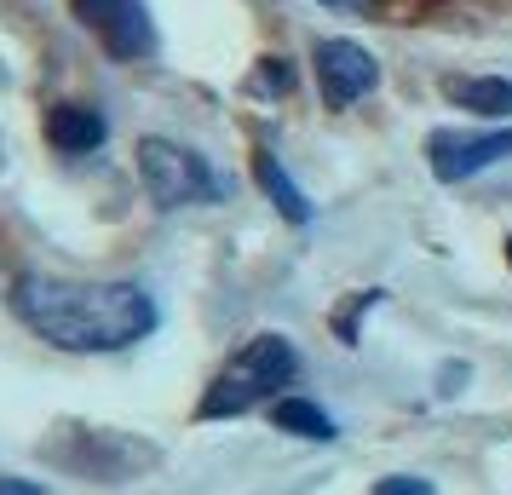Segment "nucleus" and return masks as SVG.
<instances>
[{"label": "nucleus", "mask_w": 512, "mask_h": 495, "mask_svg": "<svg viewBox=\"0 0 512 495\" xmlns=\"http://www.w3.org/2000/svg\"><path fill=\"white\" fill-rule=\"evenodd\" d=\"M12 306L64 352H121L156 329V300L133 283H64L29 271L12 283Z\"/></svg>", "instance_id": "f257e3e1"}, {"label": "nucleus", "mask_w": 512, "mask_h": 495, "mask_svg": "<svg viewBox=\"0 0 512 495\" xmlns=\"http://www.w3.org/2000/svg\"><path fill=\"white\" fill-rule=\"evenodd\" d=\"M294 369H300V357H294V346L282 340V334H254L242 352L213 375L208 398H202V421H219V415H242V409H254V403H265L277 386H288L294 380Z\"/></svg>", "instance_id": "f03ea898"}, {"label": "nucleus", "mask_w": 512, "mask_h": 495, "mask_svg": "<svg viewBox=\"0 0 512 495\" xmlns=\"http://www.w3.org/2000/svg\"><path fill=\"white\" fill-rule=\"evenodd\" d=\"M139 179L156 208H190V202H213L219 196L213 167L173 139H139Z\"/></svg>", "instance_id": "7ed1b4c3"}, {"label": "nucleus", "mask_w": 512, "mask_h": 495, "mask_svg": "<svg viewBox=\"0 0 512 495\" xmlns=\"http://www.w3.org/2000/svg\"><path fill=\"white\" fill-rule=\"evenodd\" d=\"M311 64H317V81H323V104H328V110L357 104V98L374 93V81H380L374 52L357 47V41H340V35H334V41H317Z\"/></svg>", "instance_id": "20e7f679"}, {"label": "nucleus", "mask_w": 512, "mask_h": 495, "mask_svg": "<svg viewBox=\"0 0 512 495\" xmlns=\"http://www.w3.org/2000/svg\"><path fill=\"white\" fill-rule=\"evenodd\" d=\"M75 12L116 58H150L156 52V29H150L144 0H75Z\"/></svg>", "instance_id": "39448f33"}, {"label": "nucleus", "mask_w": 512, "mask_h": 495, "mask_svg": "<svg viewBox=\"0 0 512 495\" xmlns=\"http://www.w3.org/2000/svg\"><path fill=\"white\" fill-rule=\"evenodd\" d=\"M432 150V173H438L443 185H461L472 173H484L489 162H507L512 156V127H495V133H432L426 139Z\"/></svg>", "instance_id": "423d86ee"}, {"label": "nucleus", "mask_w": 512, "mask_h": 495, "mask_svg": "<svg viewBox=\"0 0 512 495\" xmlns=\"http://www.w3.org/2000/svg\"><path fill=\"white\" fill-rule=\"evenodd\" d=\"M47 144L64 150V156H87V150L104 144V116L87 110V104H58L47 116Z\"/></svg>", "instance_id": "0eeeda50"}, {"label": "nucleus", "mask_w": 512, "mask_h": 495, "mask_svg": "<svg viewBox=\"0 0 512 495\" xmlns=\"http://www.w3.org/2000/svg\"><path fill=\"white\" fill-rule=\"evenodd\" d=\"M443 93L472 116H495V121L512 116V81H501V75H449Z\"/></svg>", "instance_id": "6e6552de"}, {"label": "nucleus", "mask_w": 512, "mask_h": 495, "mask_svg": "<svg viewBox=\"0 0 512 495\" xmlns=\"http://www.w3.org/2000/svg\"><path fill=\"white\" fill-rule=\"evenodd\" d=\"M254 173H259V190L277 202V213L288 219V225H305V219H311V202H305V190L288 179V167H282L271 150H259V156H254Z\"/></svg>", "instance_id": "1a4fd4ad"}, {"label": "nucleus", "mask_w": 512, "mask_h": 495, "mask_svg": "<svg viewBox=\"0 0 512 495\" xmlns=\"http://www.w3.org/2000/svg\"><path fill=\"white\" fill-rule=\"evenodd\" d=\"M271 421H277L282 432H294V438H317V444L334 438V421H328L317 403H305V398H277L271 403Z\"/></svg>", "instance_id": "9d476101"}, {"label": "nucleus", "mask_w": 512, "mask_h": 495, "mask_svg": "<svg viewBox=\"0 0 512 495\" xmlns=\"http://www.w3.org/2000/svg\"><path fill=\"white\" fill-rule=\"evenodd\" d=\"M369 495H438L426 478H409V472H392V478H380Z\"/></svg>", "instance_id": "9b49d317"}, {"label": "nucleus", "mask_w": 512, "mask_h": 495, "mask_svg": "<svg viewBox=\"0 0 512 495\" xmlns=\"http://www.w3.org/2000/svg\"><path fill=\"white\" fill-rule=\"evenodd\" d=\"M0 495H47L35 478H0Z\"/></svg>", "instance_id": "f8f14e48"}, {"label": "nucleus", "mask_w": 512, "mask_h": 495, "mask_svg": "<svg viewBox=\"0 0 512 495\" xmlns=\"http://www.w3.org/2000/svg\"><path fill=\"white\" fill-rule=\"evenodd\" d=\"M507 265H512V236H507Z\"/></svg>", "instance_id": "ddd939ff"}, {"label": "nucleus", "mask_w": 512, "mask_h": 495, "mask_svg": "<svg viewBox=\"0 0 512 495\" xmlns=\"http://www.w3.org/2000/svg\"><path fill=\"white\" fill-rule=\"evenodd\" d=\"M328 6H340V0H328Z\"/></svg>", "instance_id": "4468645a"}]
</instances>
